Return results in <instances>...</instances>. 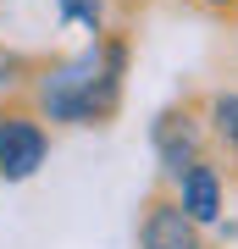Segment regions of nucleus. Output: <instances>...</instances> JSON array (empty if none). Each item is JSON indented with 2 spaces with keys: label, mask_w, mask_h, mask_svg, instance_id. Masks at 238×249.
Listing matches in <instances>:
<instances>
[{
  "label": "nucleus",
  "mask_w": 238,
  "mask_h": 249,
  "mask_svg": "<svg viewBox=\"0 0 238 249\" xmlns=\"http://www.w3.org/2000/svg\"><path fill=\"white\" fill-rule=\"evenodd\" d=\"M116 83H122V39L94 45L72 67L50 72V78L39 83V100H44V111H50L55 122H94V116L111 111Z\"/></svg>",
  "instance_id": "1"
},
{
  "label": "nucleus",
  "mask_w": 238,
  "mask_h": 249,
  "mask_svg": "<svg viewBox=\"0 0 238 249\" xmlns=\"http://www.w3.org/2000/svg\"><path fill=\"white\" fill-rule=\"evenodd\" d=\"M44 155H50V139H44V127L28 111L0 116V178H6V183L34 178V172L44 166Z\"/></svg>",
  "instance_id": "2"
},
{
  "label": "nucleus",
  "mask_w": 238,
  "mask_h": 249,
  "mask_svg": "<svg viewBox=\"0 0 238 249\" xmlns=\"http://www.w3.org/2000/svg\"><path fill=\"white\" fill-rule=\"evenodd\" d=\"M139 249H205L200 222L183 211V199H150L139 222Z\"/></svg>",
  "instance_id": "3"
},
{
  "label": "nucleus",
  "mask_w": 238,
  "mask_h": 249,
  "mask_svg": "<svg viewBox=\"0 0 238 249\" xmlns=\"http://www.w3.org/2000/svg\"><path fill=\"white\" fill-rule=\"evenodd\" d=\"M177 199H183V211L194 216L200 227H211L227 205H221V172L211 166V160H194V166L177 178Z\"/></svg>",
  "instance_id": "4"
},
{
  "label": "nucleus",
  "mask_w": 238,
  "mask_h": 249,
  "mask_svg": "<svg viewBox=\"0 0 238 249\" xmlns=\"http://www.w3.org/2000/svg\"><path fill=\"white\" fill-rule=\"evenodd\" d=\"M155 144H161V166H166V178H183V172L200 160L188 116H183V122H177V116H161V127H155Z\"/></svg>",
  "instance_id": "5"
},
{
  "label": "nucleus",
  "mask_w": 238,
  "mask_h": 249,
  "mask_svg": "<svg viewBox=\"0 0 238 249\" xmlns=\"http://www.w3.org/2000/svg\"><path fill=\"white\" fill-rule=\"evenodd\" d=\"M211 133L238 155V94H216L211 100Z\"/></svg>",
  "instance_id": "6"
},
{
  "label": "nucleus",
  "mask_w": 238,
  "mask_h": 249,
  "mask_svg": "<svg viewBox=\"0 0 238 249\" xmlns=\"http://www.w3.org/2000/svg\"><path fill=\"white\" fill-rule=\"evenodd\" d=\"M55 6H61V17L89 22V28H100V17H106V0H55Z\"/></svg>",
  "instance_id": "7"
},
{
  "label": "nucleus",
  "mask_w": 238,
  "mask_h": 249,
  "mask_svg": "<svg viewBox=\"0 0 238 249\" xmlns=\"http://www.w3.org/2000/svg\"><path fill=\"white\" fill-rule=\"evenodd\" d=\"M200 6H211V11H233L238 0H200Z\"/></svg>",
  "instance_id": "8"
}]
</instances>
